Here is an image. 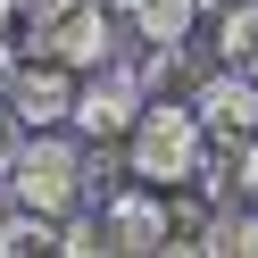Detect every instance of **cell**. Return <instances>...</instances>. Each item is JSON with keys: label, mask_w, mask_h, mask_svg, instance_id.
<instances>
[{"label": "cell", "mask_w": 258, "mask_h": 258, "mask_svg": "<svg viewBox=\"0 0 258 258\" xmlns=\"http://www.w3.org/2000/svg\"><path fill=\"white\" fill-rule=\"evenodd\" d=\"M208 142L217 134L200 125L191 92H150V108H142L134 134H125V167H134L142 183H158V191H183V183H200Z\"/></svg>", "instance_id": "6da1fadb"}, {"label": "cell", "mask_w": 258, "mask_h": 258, "mask_svg": "<svg viewBox=\"0 0 258 258\" xmlns=\"http://www.w3.org/2000/svg\"><path fill=\"white\" fill-rule=\"evenodd\" d=\"M9 200L42 208V217L92 208V183H84V134H75V125H42V134L25 142V158L9 167Z\"/></svg>", "instance_id": "7a4b0ae2"}, {"label": "cell", "mask_w": 258, "mask_h": 258, "mask_svg": "<svg viewBox=\"0 0 258 258\" xmlns=\"http://www.w3.org/2000/svg\"><path fill=\"white\" fill-rule=\"evenodd\" d=\"M100 225H108V258H167L175 241V200L142 175H125L117 191L100 200Z\"/></svg>", "instance_id": "3957f363"}, {"label": "cell", "mask_w": 258, "mask_h": 258, "mask_svg": "<svg viewBox=\"0 0 258 258\" xmlns=\"http://www.w3.org/2000/svg\"><path fill=\"white\" fill-rule=\"evenodd\" d=\"M142 108H150V84H142L134 50H117L108 67H84V84H75V134H108V142H125Z\"/></svg>", "instance_id": "277c9868"}, {"label": "cell", "mask_w": 258, "mask_h": 258, "mask_svg": "<svg viewBox=\"0 0 258 258\" xmlns=\"http://www.w3.org/2000/svg\"><path fill=\"white\" fill-rule=\"evenodd\" d=\"M75 84H84V75H75L67 58H50V50H25L17 67L0 75V100H9V108H17V117L42 134V125H75Z\"/></svg>", "instance_id": "5b68a950"}, {"label": "cell", "mask_w": 258, "mask_h": 258, "mask_svg": "<svg viewBox=\"0 0 258 258\" xmlns=\"http://www.w3.org/2000/svg\"><path fill=\"white\" fill-rule=\"evenodd\" d=\"M191 108H200V125H208L217 142L258 134V75H250V67H217V58H208V75H191Z\"/></svg>", "instance_id": "8992f818"}, {"label": "cell", "mask_w": 258, "mask_h": 258, "mask_svg": "<svg viewBox=\"0 0 258 258\" xmlns=\"http://www.w3.org/2000/svg\"><path fill=\"white\" fill-rule=\"evenodd\" d=\"M117 17L134 42H191L208 17V0H117Z\"/></svg>", "instance_id": "52a82bcc"}, {"label": "cell", "mask_w": 258, "mask_h": 258, "mask_svg": "<svg viewBox=\"0 0 258 258\" xmlns=\"http://www.w3.org/2000/svg\"><path fill=\"white\" fill-rule=\"evenodd\" d=\"M208 58L258 75V0H225L217 17H208Z\"/></svg>", "instance_id": "ba28073f"}, {"label": "cell", "mask_w": 258, "mask_h": 258, "mask_svg": "<svg viewBox=\"0 0 258 258\" xmlns=\"http://www.w3.org/2000/svg\"><path fill=\"white\" fill-rule=\"evenodd\" d=\"M50 250H58V217H42L25 200L0 208V258H50Z\"/></svg>", "instance_id": "9c48e42d"}, {"label": "cell", "mask_w": 258, "mask_h": 258, "mask_svg": "<svg viewBox=\"0 0 258 258\" xmlns=\"http://www.w3.org/2000/svg\"><path fill=\"white\" fill-rule=\"evenodd\" d=\"M233 200H241V208H258V134H241V142H233Z\"/></svg>", "instance_id": "30bf717a"}, {"label": "cell", "mask_w": 258, "mask_h": 258, "mask_svg": "<svg viewBox=\"0 0 258 258\" xmlns=\"http://www.w3.org/2000/svg\"><path fill=\"white\" fill-rule=\"evenodd\" d=\"M25 142H34V125H25L17 108L0 100V183H9V167H17V158H25Z\"/></svg>", "instance_id": "8fae6325"}, {"label": "cell", "mask_w": 258, "mask_h": 258, "mask_svg": "<svg viewBox=\"0 0 258 258\" xmlns=\"http://www.w3.org/2000/svg\"><path fill=\"white\" fill-rule=\"evenodd\" d=\"M67 9H75V0H25V17H34V34H42L50 17H67Z\"/></svg>", "instance_id": "7c38bea8"}]
</instances>
